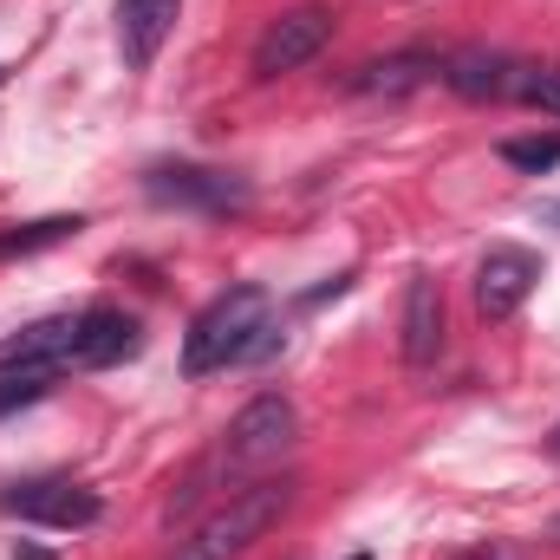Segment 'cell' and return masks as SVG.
<instances>
[{
    "label": "cell",
    "mask_w": 560,
    "mask_h": 560,
    "mask_svg": "<svg viewBox=\"0 0 560 560\" xmlns=\"http://www.w3.org/2000/svg\"><path fill=\"white\" fill-rule=\"evenodd\" d=\"M280 346H287V332H280L268 293L261 287H229L222 300H209L196 313V326L183 339V372L202 378V372H229V365H261Z\"/></svg>",
    "instance_id": "6da1fadb"
},
{
    "label": "cell",
    "mask_w": 560,
    "mask_h": 560,
    "mask_svg": "<svg viewBox=\"0 0 560 560\" xmlns=\"http://www.w3.org/2000/svg\"><path fill=\"white\" fill-rule=\"evenodd\" d=\"M287 502H293V482L287 476H268V482H248V489H235L202 528H196V541H189V560H235L248 555L268 528H275L280 515H287Z\"/></svg>",
    "instance_id": "7a4b0ae2"
},
{
    "label": "cell",
    "mask_w": 560,
    "mask_h": 560,
    "mask_svg": "<svg viewBox=\"0 0 560 560\" xmlns=\"http://www.w3.org/2000/svg\"><path fill=\"white\" fill-rule=\"evenodd\" d=\"M293 436H300V418H293V405L280 398V392H261L255 405H242L235 423L222 430V476H261V469H275L280 456L293 450Z\"/></svg>",
    "instance_id": "3957f363"
},
{
    "label": "cell",
    "mask_w": 560,
    "mask_h": 560,
    "mask_svg": "<svg viewBox=\"0 0 560 560\" xmlns=\"http://www.w3.org/2000/svg\"><path fill=\"white\" fill-rule=\"evenodd\" d=\"M150 196L170 209H202V215H235L248 209V183L229 170H202V163H156L150 170Z\"/></svg>",
    "instance_id": "277c9868"
},
{
    "label": "cell",
    "mask_w": 560,
    "mask_h": 560,
    "mask_svg": "<svg viewBox=\"0 0 560 560\" xmlns=\"http://www.w3.org/2000/svg\"><path fill=\"white\" fill-rule=\"evenodd\" d=\"M7 515L20 522H39V528H92L105 515V502L85 489V482H66V476H46V482H13L0 495Z\"/></svg>",
    "instance_id": "5b68a950"
},
{
    "label": "cell",
    "mask_w": 560,
    "mask_h": 560,
    "mask_svg": "<svg viewBox=\"0 0 560 560\" xmlns=\"http://www.w3.org/2000/svg\"><path fill=\"white\" fill-rule=\"evenodd\" d=\"M326 39H332V13H326V7H293V13H280L275 26L255 39V79H280V72L319 59Z\"/></svg>",
    "instance_id": "8992f818"
},
{
    "label": "cell",
    "mask_w": 560,
    "mask_h": 560,
    "mask_svg": "<svg viewBox=\"0 0 560 560\" xmlns=\"http://www.w3.org/2000/svg\"><path fill=\"white\" fill-rule=\"evenodd\" d=\"M535 280H541V255L535 248H489L482 255V268H476V313L482 319H509V313H522V300L535 293Z\"/></svg>",
    "instance_id": "52a82bcc"
},
{
    "label": "cell",
    "mask_w": 560,
    "mask_h": 560,
    "mask_svg": "<svg viewBox=\"0 0 560 560\" xmlns=\"http://www.w3.org/2000/svg\"><path fill=\"white\" fill-rule=\"evenodd\" d=\"M143 326L118 306H85L79 326H72V372H105V365H125L138 359Z\"/></svg>",
    "instance_id": "ba28073f"
},
{
    "label": "cell",
    "mask_w": 560,
    "mask_h": 560,
    "mask_svg": "<svg viewBox=\"0 0 560 560\" xmlns=\"http://www.w3.org/2000/svg\"><path fill=\"white\" fill-rule=\"evenodd\" d=\"M522 59H509V52H489V46H469V52H456L450 66H443V79H450V92L456 98H476V105H502V98H515L522 92Z\"/></svg>",
    "instance_id": "9c48e42d"
},
{
    "label": "cell",
    "mask_w": 560,
    "mask_h": 560,
    "mask_svg": "<svg viewBox=\"0 0 560 560\" xmlns=\"http://www.w3.org/2000/svg\"><path fill=\"white\" fill-rule=\"evenodd\" d=\"M398 332H405V339H398V346H405V365H411V372H430L436 352H443V280L436 275H411Z\"/></svg>",
    "instance_id": "30bf717a"
},
{
    "label": "cell",
    "mask_w": 560,
    "mask_h": 560,
    "mask_svg": "<svg viewBox=\"0 0 560 560\" xmlns=\"http://www.w3.org/2000/svg\"><path fill=\"white\" fill-rule=\"evenodd\" d=\"M176 13H183V0H118V46H125V59H131L138 72L163 52Z\"/></svg>",
    "instance_id": "8fae6325"
},
{
    "label": "cell",
    "mask_w": 560,
    "mask_h": 560,
    "mask_svg": "<svg viewBox=\"0 0 560 560\" xmlns=\"http://www.w3.org/2000/svg\"><path fill=\"white\" fill-rule=\"evenodd\" d=\"M430 72H436L430 52H392V59H372V66L352 79V92H365V98H405V92H418Z\"/></svg>",
    "instance_id": "7c38bea8"
},
{
    "label": "cell",
    "mask_w": 560,
    "mask_h": 560,
    "mask_svg": "<svg viewBox=\"0 0 560 560\" xmlns=\"http://www.w3.org/2000/svg\"><path fill=\"white\" fill-rule=\"evenodd\" d=\"M85 222L79 215H46V222H26V229H0V261L7 255H39V248H59V242H72Z\"/></svg>",
    "instance_id": "4fadbf2b"
},
{
    "label": "cell",
    "mask_w": 560,
    "mask_h": 560,
    "mask_svg": "<svg viewBox=\"0 0 560 560\" xmlns=\"http://www.w3.org/2000/svg\"><path fill=\"white\" fill-rule=\"evenodd\" d=\"M52 378L59 372H46V365H0V418L20 411V405H39L52 392Z\"/></svg>",
    "instance_id": "5bb4252c"
},
{
    "label": "cell",
    "mask_w": 560,
    "mask_h": 560,
    "mask_svg": "<svg viewBox=\"0 0 560 560\" xmlns=\"http://www.w3.org/2000/svg\"><path fill=\"white\" fill-rule=\"evenodd\" d=\"M502 156H509L515 170L541 176V170H555V163H560V131H555V138H509V143H502Z\"/></svg>",
    "instance_id": "9a60e30c"
},
{
    "label": "cell",
    "mask_w": 560,
    "mask_h": 560,
    "mask_svg": "<svg viewBox=\"0 0 560 560\" xmlns=\"http://www.w3.org/2000/svg\"><path fill=\"white\" fill-rule=\"evenodd\" d=\"M515 98H528V105H541V112H560V66H528Z\"/></svg>",
    "instance_id": "2e32d148"
},
{
    "label": "cell",
    "mask_w": 560,
    "mask_h": 560,
    "mask_svg": "<svg viewBox=\"0 0 560 560\" xmlns=\"http://www.w3.org/2000/svg\"><path fill=\"white\" fill-rule=\"evenodd\" d=\"M456 560H515V548L509 541H489V548H469V555H456Z\"/></svg>",
    "instance_id": "e0dca14e"
},
{
    "label": "cell",
    "mask_w": 560,
    "mask_h": 560,
    "mask_svg": "<svg viewBox=\"0 0 560 560\" xmlns=\"http://www.w3.org/2000/svg\"><path fill=\"white\" fill-rule=\"evenodd\" d=\"M548 456H555V463H560V423H555V436H548Z\"/></svg>",
    "instance_id": "ac0fdd59"
},
{
    "label": "cell",
    "mask_w": 560,
    "mask_h": 560,
    "mask_svg": "<svg viewBox=\"0 0 560 560\" xmlns=\"http://www.w3.org/2000/svg\"><path fill=\"white\" fill-rule=\"evenodd\" d=\"M0 79H7V72H0Z\"/></svg>",
    "instance_id": "d6986e66"
},
{
    "label": "cell",
    "mask_w": 560,
    "mask_h": 560,
    "mask_svg": "<svg viewBox=\"0 0 560 560\" xmlns=\"http://www.w3.org/2000/svg\"><path fill=\"white\" fill-rule=\"evenodd\" d=\"M359 560H365V555H359Z\"/></svg>",
    "instance_id": "ffe728a7"
}]
</instances>
